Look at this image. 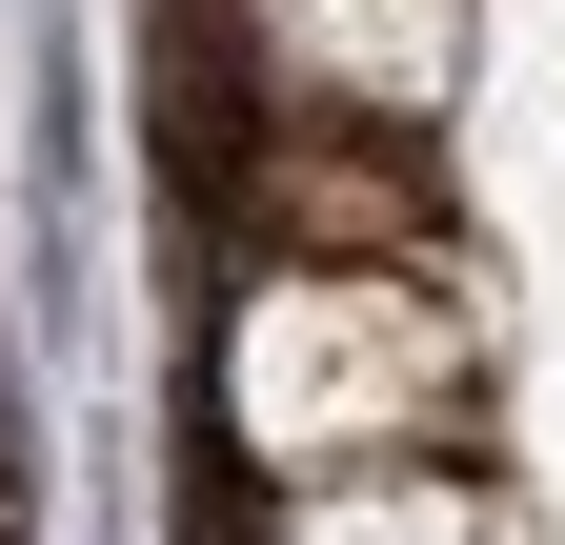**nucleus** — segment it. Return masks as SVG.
Wrapping results in <instances>:
<instances>
[{
	"mask_svg": "<svg viewBox=\"0 0 565 545\" xmlns=\"http://www.w3.org/2000/svg\"><path fill=\"white\" fill-rule=\"evenodd\" d=\"M465 404H484L465 284H404V263H243V303H223V445L263 485L465 464Z\"/></svg>",
	"mask_w": 565,
	"mask_h": 545,
	"instance_id": "1",
	"label": "nucleus"
},
{
	"mask_svg": "<svg viewBox=\"0 0 565 545\" xmlns=\"http://www.w3.org/2000/svg\"><path fill=\"white\" fill-rule=\"evenodd\" d=\"M243 21H263V82L323 121H424L465 82V0H243Z\"/></svg>",
	"mask_w": 565,
	"mask_h": 545,
	"instance_id": "2",
	"label": "nucleus"
},
{
	"mask_svg": "<svg viewBox=\"0 0 565 545\" xmlns=\"http://www.w3.org/2000/svg\"><path fill=\"white\" fill-rule=\"evenodd\" d=\"M263 545H505L484 464H343V485H282Z\"/></svg>",
	"mask_w": 565,
	"mask_h": 545,
	"instance_id": "3",
	"label": "nucleus"
}]
</instances>
